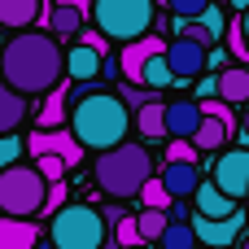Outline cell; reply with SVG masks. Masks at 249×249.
Here are the masks:
<instances>
[{
	"instance_id": "cell-1",
	"label": "cell",
	"mask_w": 249,
	"mask_h": 249,
	"mask_svg": "<svg viewBox=\"0 0 249 249\" xmlns=\"http://www.w3.org/2000/svg\"><path fill=\"white\" fill-rule=\"evenodd\" d=\"M66 74V53L57 48L53 31H13V39L0 44V79L9 88H18L22 96H39L48 88H57Z\"/></svg>"
},
{
	"instance_id": "cell-2",
	"label": "cell",
	"mask_w": 249,
	"mask_h": 249,
	"mask_svg": "<svg viewBox=\"0 0 249 249\" xmlns=\"http://www.w3.org/2000/svg\"><path fill=\"white\" fill-rule=\"evenodd\" d=\"M127 127H131V109H127V101L118 92H83L74 101V109H70V131L92 153L123 144Z\"/></svg>"
},
{
	"instance_id": "cell-3",
	"label": "cell",
	"mask_w": 249,
	"mask_h": 249,
	"mask_svg": "<svg viewBox=\"0 0 249 249\" xmlns=\"http://www.w3.org/2000/svg\"><path fill=\"white\" fill-rule=\"evenodd\" d=\"M153 175V153L140 149V144H114V149H101L96 162H92V179L105 197L114 201H127V197H140L144 179Z\"/></svg>"
},
{
	"instance_id": "cell-4",
	"label": "cell",
	"mask_w": 249,
	"mask_h": 249,
	"mask_svg": "<svg viewBox=\"0 0 249 249\" xmlns=\"http://www.w3.org/2000/svg\"><path fill=\"white\" fill-rule=\"evenodd\" d=\"M44 193H48V179L39 175V166L9 162L0 171V214L35 219V214H44Z\"/></svg>"
},
{
	"instance_id": "cell-5",
	"label": "cell",
	"mask_w": 249,
	"mask_h": 249,
	"mask_svg": "<svg viewBox=\"0 0 249 249\" xmlns=\"http://www.w3.org/2000/svg\"><path fill=\"white\" fill-rule=\"evenodd\" d=\"M48 241L57 249H101L105 245V214L92 210V206H61L53 210V223H48Z\"/></svg>"
},
{
	"instance_id": "cell-6",
	"label": "cell",
	"mask_w": 249,
	"mask_h": 249,
	"mask_svg": "<svg viewBox=\"0 0 249 249\" xmlns=\"http://www.w3.org/2000/svg\"><path fill=\"white\" fill-rule=\"evenodd\" d=\"M92 22L105 39H140L153 26V0H92Z\"/></svg>"
},
{
	"instance_id": "cell-7",
	"label": "cell",
	"mask_w": 249,
	"mask_h": 249,
	"mask_svg": "<svg viewBox=\"0 0 249 249\" xmlns=\"http://www.w3.org/2000/svg\"><path fill=\"white\" fill-rule=\"evenodd\" d=\"M166 66H171L175 83H193V79H201L206 66H210V44H201V39H193V35H175V39L166 44Z\"/></svg>"
},
{
	"instance_id": "cell-8",
	"label": "cell",
	"mask_w": 249,
	"mask_h": 249,
	"mask_svg": "<svg viewBox=\"0 0 249 249\" xmlns=\"http://www.w3.org/2000/svg\"><path fill=\"white\" fill-rule=\"evenodd\" d=\"M26 149H31L35 158L57 153V158H66V166H79V162H83V153H88V149L79 144V136H74V131H61V127H39V131H31Z\"/></svg>"
},
{
	"instance_id": "cell-9",
	"label": "cell",
	"mask_w": 249,
	"mask_h": 249,
	"mask_svg": "<svg viewBox=\"0 0 249 249\" xmlns=\"http://www.w3.org/2000/svg\"><path fill=\"white\" fill-rule=\"evenodd\" d=\"M158 53H166V39H162V35H140V39H127V44H123V57H118L123 79L144 88V61H149V57H158Z\"/></svg>"
},
{
	"instance_id": "cell-10",
	"label": "cell",
	"mask_w": 249,
	"mask_h": 249,
	"mask_svg": "<svg viewBox=\"0 0 249 249\" xmlns=\"http://www.w3.org/2000/svg\"><path fill=\"white\" fill-rule=\"evenodd\" d=\"M214 184H219L223 193H232L236 201L249 197V149H228V153H219V162H214Z\"/></svg>"
},
{
	"instance_id": "cell-11",
	"label": "cell",
	"mask_w": 249,
	"mask_h": 249,
	"mask_svg": "<svg viewBox=\"0 0 249 249\" xmlns=\"http://www.w3.org/2000/svg\"><path fill=\"white\" fill-rule=\"evenodd\" d=\"M193 232L197 241L210 249H228L236 236H241V214H228V219H210V214H197L193 219Z\"/></svg>"
},
{
	"instance_id": "cell-12",
	"label": "cell",
	"mask_w": 249,
	"mask_h": 249,
	"mask_svg": "<svg viewBox=\"0 0 249 249\" xmlns=\"http://www.w3.org/2000/svg\"><path fill=\"white\" fill-rule=\"evenodd\" d=\"M101 61H105V53H101V48H92L88 39H79V44L66 53V74H70V83H96Z\"/></svg>"
},
{
	"instance_id": "cell-13",
	"label": "cell",
	"mask_w": 249,
	"mask_h": 249,
	"mask_svg": "<svg viewBox=\"0 0 249 249\" xmlns=\"http://www.w3.org/2000/svg\"><path fill=\"white\" fill-rule=\"evenodd\" d=\"M201 118H206L201 101H171V105H166V136L193 140L197 127H201Z\"/></svg>"
},
{
	"instance_id": "cell-14",
	"label": "cell",
	"mask_w": 249,
	"mask_h": 249,
	"mask_svg": "<svg viewBox=\"0 0 249 249\" xmlns=\"http://www.w3.org/2000/svg\"><path fill=\"white\" fill-rule=\"evenodd\" d=\"M35 245H39V228L31 219L0 214V249H35Z\"/></svg>"
},
{
	"instance_id": "cell-15",
	"label": "cell",
	"mask_w": 249,
	"mask_h": 249,
	"mask_svg": "<svg viewBox=\"0 0 249 249\" xmlns=\"http://www.w3.org/2000/svg\"><path fill=\"white\" fill-rule=\"evenodd\" d=\"M162 184L171 188V197H193L201 188V175H197V162H166L162 166Z\"/></svg>"
},
{
	"instance_id": "cell-16",
	"label": "cell",
	"mask_w": 249,
	"mask_h": 249,
	"mask_svg": "<svg viewBox=\"0 0 249 249\" xmlns=\"http://www.w3.org/2000/svg\"><path fill=\"white\" fill-rule=\"evenodd\" d=\"M193 201H197V214H210V219H228V214H236V197L223 193L214 179L201 184V188L193 193Z\"/></svg>"
},
{
	"instance_id": "cell-17",
	"label": "cell",
	"mask_w": 249,
	"mask_h": 249,
	"mask_svg": "<svg viewBox=\"0 0 249 249\" xmlns=\"http://www.w3.org/2000/svg\"><path fill=\"white\" fill-rule=\"evenodd\" d=\"M22 118H26V96L0 79V136H13Z\"/></svg>"
},
{
	"instance_id": "cell-18",
	"label": "cell",
	"mask_w": 249,
	"mask_h": 249,
	"mask_svg": "<svg viewBox=\"0 0 249 249\" xmlns=\"http://www.w3.org/2000/svg\"><path fill=\"white\" fill-rule=\"evenodd\" d=\"M219 96L228 105H245L249 101V66H228L219 74Z\"/></svg>"
},
{
	"instance_id": "cell-19",
	"label": "cell",
	"mask_w": 249,
	"mask_h": 249,
	"mask_svg": "<svg viewBox=\"0 0 249 249\" xmlns=\"http://www.w3.org/2000/svg\"><path fill=\"white\" fill-rule=\"evenodd\" d=\"M39 18V0H0V26L22 31Z\"/></svg>"
},
{
	"instance_id": "cell-20",
	"label": "cell",
	"mask_w": 249,
	"mask_h": 249,
	"mask_svg": "<svg viewBox=\"0 0 249 249\" xmlns=\"http://www.w3.org/2000/svg\"><path fill=\"white\" fill-rule=\"evenodd\" d=\"M136 127H140V136H149V140H158V136H166V105L153 96V101H144L140 109H136Z\"/></svg>"
},
{
	"instance_id": "cell-21",
	"label": "cell",
	"mask_w": 249,
	"mask_h": 249,
	"mask_svg": "<svg viewBox=\"0 0 249 249\" xmlns=\"http://www.w3.org/2000/svg\"><path fill=\"white\" fill-rule=\"evenodd\" d=\"M228 123L223 118H214V114H206L201 118V127H197V136H193V144H197V153H214V149H223V140H228Z\"/></svg>"
},
{
	"instance_id": "cell-22",
	"label": "cell",
	"mask_w": 249,
	"mask_h": 249,
	"mask_svg": "<svg viewBox=\"0 0 249 249\" xmlns=\"http://www.w3.org/2000/svg\"><path fill=\"white\" fill-rule=\"evenodd\" d=\"M66 96H70V83L48 88V101H44V109H39V127H61V123H70V114H66Z\"/></svg>"
},
{
	"instance_id": "cell-23",
	"label": "cell",
	"mask_w": 249,
	"mask_h": 249,
	"mask_svg": "<svg viewBox=\"0 0 249 249\" xmlns=\"http://www.w3.org/2000/svg\"><path fill=\"white\" fill-rule=\"evenodd\" d=\"M158 245H162V249H197V232H193V223H184V219H171Z\"/></svg>"
},
{
	"instance_id": "cell-24",
	"label": "cell",
	"mask_w": 249,
	"mask_h": 249,
	"mask_svg": "<svg viewBox=\"0 0 249 249\" xmlns=\"http://www.w3.org/2000/svg\"><path fill=\"white\" fill-rule=\"evenodd\" d=\"M79 26H83V13L74 4H53V13H48V31L53 35H74Z\"/></svg>"
},
{
	"instance_id": "cell-25",
	"label": "cell",
	"mask_w": 249,
	"mask_h": 249,
	"mask_svg": "<svg viewBox=\"0 0 249 249\" xmlns=\"http://www.w3.org/2000/svg\"><path fill=\"white\" fill-rule=\"evenodd\" d=\"M136 223H140V236H144V241H162V232H166V223H171V210L144 206V210L136 214Z\"/></svg>"
},
{
	"instance_id": "cell-26",
	"label": "cell",
	"mask_w": 249,
	"mask_h": 249,
	"mask_svg": "<svg viewBox=\"0 0 249 249\" xmlns=\"http://www.w3.org/2000/svg\"><path fill=\"white\" fill-rule=\"evenodd\" d=\"M144 88H175V74H171V66H166V53H158V57H149L144 61Z\"/></svg>"
},
{
	"instance_id": "cell-27",
	"label": "cell",
	"mask_w": 249,
	"mask_h": 249,
	"mask_svg": "<svg viewBox=\"0 0 249 249\" xmlns=\"http://www.w3.org/2000/svg\"><path fill=\"white\" fill-rule=\"evenodd\" d=\"M140 201H144V206H158V210H171L175 197H171V188L162 184V175H149L144 188H140Z\"/></svg>"
},
{
	"instance_id": "cell-28",
	"label": "cell",
	"mask_w": 249,
	"mask_h": 249,
	"mask_svg": "<svg viewBox=\"0 0 249 249\" xmlns=\"http://www.w3.org/2000/svg\"><path fill=\"white\" fill-rule=\"evenodd\" d=\"M114 236H118V249H140V245H144L140 223H136V219H127V214H118V219H114Z\"/></svg>"
},
{
	"instance_id": "cell-29",
	"label": "cell",
	"mask_w": 249,
	"mask_h": 249,
	"mask_svg": "<svg viewBox=\"0 0 249 249\" xmlns=\"http://www.w3.org/2000/svg\"><path fill=\"white\" fill-rule=\"evenodd\" d=\"M197 22H201V31L210 35V44H214V39L223 35V26H228V18H223V9H214V4H210L206 13H197Z\"/></svg>"
},
{
	"instance_id": "cell-30",
	"label": "cell",
	"mask_w": 249,
	"mask_h": 249,
	"mask_svg": "<svg viewBox=\"0 0 249 249\" xmlns=\"http://www.w3.org/2000/svg\"><path fill=\"white\" fill-rule=\"evenodd\" d=\"M35 166H39V175L53 184V179H61L70 166H66V158H57V153H44V158H35Z\"/></svg>"
},
{
	"instance_id": "cell-31",
	"label": "cell",
	"mask_w": 249,
	"mask_h": 249,
	"mask_svg": "<svg viewBox=\"0 0 249 249\" xmlns=\"http://www.w3.org/2000/svg\"><path fill=\"white\" fill-rule=\"evenodd\" d=\"M166 162H197V144H193V140H179V136H175V144L166 149Z\"/></svg>"
},
{
	"instance_id": "cell-32",
	"label": "cell",
	"mask_w": 249,
	"mask_h": 249,
	"mask_svg": "<svg viewBox=\"0 0 249 249\" xmlns=\"http://www.w3.org/2000/svg\"><path fill=\"white\" fill-rule=\"evenodd\" d=\"M171 4V13L175 18H197V13H206L210 9V0H166Z\"/></svg>"
},
{
	"instance_id": "cell-33",
	"label": "cell",
	"mask_w": 249,
	"mask_h": 249,
	"mask_svg": "<svg viewBox=\"0 0 249 249\" xmlns=\"http://www.w3.org/2000/svg\"><path fill=\"white\" fill-rule=\"evenodd\" d=\"M118 96H123L127 105H136V109H140V105H144V101H153L158 92H153V88H140V83H127V88L118 92Z\"/></svg>"
},
{
	"instance_id": "cell-34",
	"label": "cell",
	"mask_w": 249,
	"mask_h": 249,
	"mask_svg": "<svg viewBox=\"0 0 249 249\" xmlns=\"http://www.w3.org/2000/svg\"><path fill=\"white\" fill-rule=\"evenodd\" d=\"M66 206V184L61 179H53L48 184V193H44V214H53V210H61Z\"/></svg>"
},
{
	"instance_id": "cell-35",
	"label": "cell",
	"mask_w": 249,
	"mask_h": 249,
	"mask_svg": "<svg viewBox=\"0 0 249 249\" xmlns=\"http://www.w3.org/2000/svg\"><path fill=\"white\" fill-rule=\"evenodd\" d=\"M228 39H232V53H236L241 61H249V44H245V35H241V22H232V31H228Z\"/></svg>"
},
{
	"instance_id": "cell-36",
	"label": "cell",
	"mask_w": 249,
	"mask_h": 249,
	"mask_svg": "<svg viewBox=\"0 0 249 249\" xmlns=\"http://www.w3.org/2000/svg\"><path fill=\"white\" fill-rule=\"evenodd\" d=\"M4 144H0V171L9 166V162H18V140H9V136H0Z\"/></svg>"
},
{
	"instance_id": "cell-37",
	"label": "cell",
	"mask_w": 249,
	"mask_h": 249,
	"mask_svg": "<svg viewBox=\"0 0 249 249\" xmlns=\"http://www.w3.org/2000/svg\"><path fill=\"white\" fill-rule=\"evenodd\" d=\"M206 96H219V79H201L197 83V101H206Z\"/></svg>"
},
{
	"instance_id": "cell-38",
	"label": "cell",
	"mask_w": 249,
	"mask_h": 249,
	"mask_svg": "<svg viewBox=\"0 0 249 249\" xmlns=\"http://www.w3.org/2000/svg\"><path fill=\"white\" fill-rule=\"evenodd\" d=\"M83 39H88V44H92V48H101V53H105V35H101V31H88V35H83Z\"/></svg>"
},
{
	"instance_id": "cell-39",
	"label": "cell",
	"mask_w": 249,
	"mask_h": 249,
	"mask_svg": "<svg viewBox=\"0 0 249 249\" xmlns=\"http://www.w3.org/2000/svg\"><path fill=\"white\" fill-rule=\"evenodd\" d=\"M57 4H74V9H79V13H83V18H88V13H92V0H57Z\"/></svg>"
},
{
	"instance_id": "cell-40",
	"label": "cell",
	"mask_w": 249,
	"mask_h": 249,
	"mask_svg": "<svg viewBox=\"0 0 249 249\" xmlns=\"http://www.w3.org/2000/svg\"><path fill=\"white\" fill-rule=\"evenodd\" d=\"M236 22H241V35H245V44H249V9H241V18H236Z\"/></svg>"
},
{
	"instance_id": "cell-41",
	"label": "cell",
	"mask_w": 249,
	"mask_h": 249,
	"mask_svg": "<svg viewBox=\"0 0 249 249\" xmlns=\"http://www.w3.org/2000/svg\"><path fill=\"white\" fill-rule=\"evenodd\" d=\"M241 131H245V140H249V109L241 114Z\"/></svg>"
},
{
	"instance_id": "cell-42",
	"label": "cell",
	"mask_w": 249,
	"mask_h": 249,
	"mask_svg": "<svg viewBox=\"0 0 249 249\" xmlns=\"http://www.w3.org/2000/svg\"><path fill=\"white\" fill-rule=\"evenodd\" d=\"M228 4H232L236 13H241V9H249V0H228Z\"/></svg>"
},
{
	"instance_id": "cell-43",
	"label": "cell",
	"mask_w": 249,
	"mask_h": 249,
	"mask_svg": "<svg viewBox=\"0 0 249 249\" xmlns=\"http://www.w3.org/2000/svg\"><path fill=\"white\" fill-rule=\"evenodd\" d=\"M35 249H57V245H53V241H44V236H39V245H35Z\"/></svg>"
},
{
	"instance_id": "cell-44",
	"label": "cell",
	"mask_w": 249,
	"mask_h": 249,
	"mask_svg": "<svg viewBox=\"0 0 249 249\" xmlns=\"http://www.w3.org/2000/svg\"><path fill=\"white\" fill-rule=\"evenodd\" d=\"M241 249H249V236H245V241H241Z\"/></svg>"
}]
</instances>
